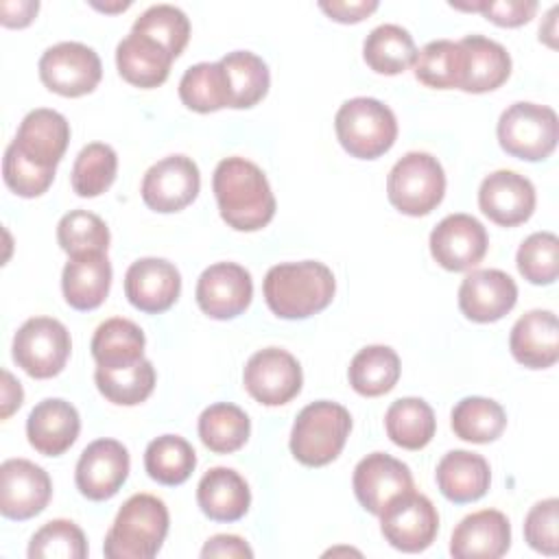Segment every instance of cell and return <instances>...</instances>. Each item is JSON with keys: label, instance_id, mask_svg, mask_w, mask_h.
<instances>
[{"label": "cell", "instance_id": "28", "mask_svg": "<svg viewBox=\"0 0 559 559\" xmlns=\"http://www.w3.org/2000/svg\"><path fill=\"white\" fill-rule=\"evenodd\" d=\"M197 502L214 522H236L251 504L247 480L231 467L207 469L197 485Z\"/></svg>", "mask_w": 559, "mask_h": 559}, {"label": "cell", "instance_id": "14", "mask_svg": "<svg viewBox=\"0 0 559 559\" xmlns=\"http://www.w3.org/2000/svg\"><path fill=\"white\" fill-rule=\"evenodd\" d=\"M489 247L485 225L469 214H450L430 231V255L445 271H469L483 262Z\"/></svg>", "mask_w": 559, "mask_h": 559}, {"label": "cell", "instance_id": "16", "mask_svg": "<svg viewBox=\"0 0 559 559\" xmlns=\"http://www.w3.org/2000/svg\"><path fill=\"white\" fill-rule=\"evenodd\" d=\"M194 297L199 308L210 319H234L242 314L251 304V273L236 262H216L199 275Z\"/></svg>", "mask_w": 559, "mask_h": 559}, {"label": "cell", "instance_id": "2", "mask_svg": "<svg viewBox=\"0 0 559 559\" xmlns=\"http://www.w3.org/2000/svg\"><path fill=\"white\" fill-rule=\"evenodd\" d=\"M264 301L280 319H308L325 310L336 293V280L323 262H282L264 275Z\"/></svg>", "mask_w": 559, "mask_h": 559}, {"label": "cell", "instance_id": "5", "mask_svg": "<svg viewBox=\"0 0 559 559\" xmlns=\"http://www.w3.org/2000/svg\"><path fill=\"white\" fill-rule=\"evenodd\" d=\"M334 129L341 146L358 159L384 155L397 138V120L391 107L369 96L345 100L334 116Z\"/></svg>", "mask_w": 559, "mask_h": 559}, {"label": "cell", "instance_id": "42", "mask_svg": "<svg viewBox=\"0 0 559 559\" xmlns=\"http://www.w3.org/2000/svg\"><path fill=\"white\" fill-rule=\"evenodd\" d=\"M131 31L151 37L173 59H177L190 39V20L173 4H153L135 17Z\"/></svg>", "mask_w": 559, "mask_h": 559}, {"label": "cell", "instance_id": "10", "mask_svg": "<svg viewBox=\"0 0 559 559\" xmlns=\"http://www.w3.org/2000/svg\"><path fill=\"white\" fill-rule=\"evenodd\" d=\"M242 384L255 402L264 406H282L301 391V365L282 347H264L247 360Z\"/></svg>", "mask_w": 559, "mask_h": 559}, {"label": "cell", "instance_id": "7", "mask_svg": "<svg viewBox=\"0 0 559 559\" xmlns=\"http://www.w3.org/2000/svg\"><path fill=\"white\" fill-rule=\"evenodd\" d=\"M496 133L507 155L524 162H542L557 146L559 122L552 107L522 100L500 114Z\"/></svg>", "mask_w": 559, "mask_h": 559}, {"label": "cell", "instance_id": "3", "mask_svg": "<svg viewBox=\"0 0 559 559\" xmlns=\"http://www.w3.org/2000/svg\"><path fill=\"white\" fill-rule=\"evenodd\" d=\"M168 509L151 493H135L120 507L105 535L107 559H153L168 535Z\"/></svg>", "mask_w": 559, "mask_h": 559}, {"label": "cell", "instance_id": "44", "mask_svg": "<svg viewBox=\"0 0 559 559\" xmlns=\"http://www.w3.org/2000/svg\"><path fill=\"white\" fill-rule=\"evenodd\" d=\"M520 275L535 284L548 286L559 275V238L552 231H535L522 240L515 253Z\"/></svg>", "mask_w": 559, "mask_h": 559}, {"label": "cell", "instance_id": "4", "mask_svg": "<svg viewBox=\"0 0 559 559\" xmlns=\"http://www.w3.org/2000/svg\"><path fill=\"white\" fill-rule=\"evenodd\" d=\"M352 430V415L345 406L319 400L304 406L290 430V452L308 467H323L332 463Z\"/></svg>", "mask_w": 559, "mask_h": 559}, {"label": "cell", "instance_id": "50", "mask_svg": "<svg viewBox=\"0 0 559 559\" xmlns=\"http://www.w3.org/2000/svg\"><path fill=\"white\" fill-rule=\"evenodd\" d=\"M201 557H227V559H251L253 550L249 548V544L238 537V535H214L205 542V546L201 548Z\"/></svg>", "mask_w": 559, "mask_h": 559}, {"label": "cell", "instance_id": "9", "mask_svg": "<svg viewBox=\"0 0 559 559\" xmlns=\"http://www.w3.org/2000/svg\"><path fill=\"white\" fill-rule=\"evenodd\" d=\"M41 83L66 98L85 96L96 90L103 76L100 57L81 41H59L39 57Z\"/></svg>", "mask_w": 559, "mask_h": 559}, {"label": "cell", "instance_id": "51", "mask_svg": "<svg viewBox=\"0 0 559 559\" xmlns=\"http://www.w3.org/2000/svg\"><path fill=\"white\" fill-rule=\"evenodd\" d=\"M39 11L37 0H2L0 2V22L7 28H24L28 26Z\"/></svg>", "mask_w": 559, "mask_h": 559}, {"label": "cell", "instance_id": "25", "mask_svg": "<svg viewBox=\"0 0 559 559\" xmlns=\"http://www.w3.org/2000/svg\"><path fill=\"white\" fill-rule=\"evenodd\" d=\"M111 288V262L107 253H81L70 255L61 273V290L70 308L94 310L98 308Z\"/></svg>", "mask_w": 559, "mask_h": 559}, {"label": "cell", "instance_id": "12", "mask_svg": "<svg viewBox=\"0 0 559 559\" xmlns=\"http://www.w3.org/2000/svg\"><path fill=\"white\" fill-rule=\"evenodd\" d=\"M201 188L199 166L186 155H168L155 162L142 179V201L159 214H173L188 207Z\"/></svg>", "mask_w": 559, "mask_h": 559}, {"label": "cell", "instance_id": "13", "mask_svg": "<svg viewBox=\"0 0 559 559\" xmlns=\"http://www.w3.org/2000/svg\"><path fill=\"white\" fill-rule=\"evenodd\" d=\"M52 496V480L41 465L28 459H7L0 465V513L9 520L39 515Z\"/></svg>", "mask_w": 559, "mask_h": 559}, {"label": "cell", "instance_id": "39", "mask_svg": "<svg viewBox=\"0 0 559 559\" xmlns=\"http://www.w3.org/2000/svg\"><path fill=\"white\" fill-rule=\"evenodd\" d=\"M197 467L194 448L179 435H162L146 445L144 469L159 485H181Z\"/></svg>", "mask_w": 559, "mask_h": 559}, {"label": "cell", "instance_id": "52", "mask_svg": "<svg viewBox=\"0 0 559 559\" xmlns=\"http://www.w3.org/2000/svg\"><path fill=\"white\" fill-rule=\"evenodd\" d=\"M22 400H24L22 384L7 369H2V402H0L2 413H0V417L9 419L22 406Z\"/></svg>", "mask_w": 559, "mask_h": 559}, {"label": "cell", "instance_id": "26", "mask_svg": "<svg viewBox=\"0 0 559 559\" xmlns=\"http://www.w3.org/2000/svg\"><path fill=\"white\" fill-rule=\"evenodd\" d=\"M459 46L463 50V92H493L509 79L511 57L502 44L485 35H465Z\"/></svg>", "mask_w": 559, "mask_h": 559}, {"label": "cell", "instance_id": "45", "mask_svg": "<svg viewBox=\"0 0 559 559\" xmlns=\"http://www.w3.org/2000/svg\"><path fill=\"white\" fill-rule=\"evenodd\" d=\"M31 559H83L87 557L85 533L70 520L46 522L28 544Z\"/></svg>", "mask_w": 559, "mask_h": 559}, {"label": "cell", "instance_id": "1", "mask_svg": "<svg viewBox=\"0 0 559 559\" xmlns=\"http://www.w3.org/2000/svg\"><path fill=\"white\" fill-rule=\"evenodd\" d=\"M221 218L236 231H258L275 216V197L262 168L245 157H225L214 168Z\"/></svg>", "mask_w": 559, "mask_h": 559}, {"label": "cell", "instance_id": "30", "mask_svg": "<svg viewBox=\"0 0 559 559\" xmlns=\"http://www.w3.org/2000/svg\"><path fill=\"white\" fill-rule=\"evenodd\" d=\"M384 430L397 448L421 450L437 432L435 411L421 397H400L384 413Z\"/></svg>", "mask_w": 559, "mask_h": 559}, {"label": "cell", "instance_id": "47", "mask_svg": "<svg viewBox=\"0 0 559 559\" xmlns=\"http://www.w3.org/2000/svg\"><path fill=\"white\" fill-rule=\"evenodd\" d=\"M559 500L546 498L531 507L524 520V539L526 544L542 555H557L559 550Z\"/></svg>", "mask_w": 559, "mask_h": 559}, {"label": "cell", "instance_id": "27", "mask_svg": "<svg viewBox=\"0 0 559 559\" xmlns=\"http://www.w3.org/2000/svg\"><path fill=\"white\" fill-rule=\"evenodd\" d=\"M437 487L454 504L483 498L491 483V469L485 456L469 450H450L437 463Z\"/></svg>", "mask_w": 559, "mask_h": 559}, {"label": "cell", "instance_id": "19", "mask_svg": "<svg viewBox=\"0 0 559 559\" xmlns=\"http://www.w3.org/2000/svg\"><path fill=\"white\" fill-rule=\"evenodd\" d=\"M518 301L515 280L500 269H476L459 286V308L476 323H493L509 314Z\"/></svg>", "mask_w": 559, "mask_h": 559}, {"label": "cell", "instance_id": "31", "mask_svg": "<svg viewBox=\"0 0 559 559\" xmlns=\"http://www.w3.org/2000/svg\"><path fill=\"white\" fill-rule=\"evenodd\" d=\"M94 382L107 402L118 406H135L153 393L155 367L146 358L118 367L96 365Z\"/></svg>", "mask_w": 559, "mask_h": 559}, {"label": "cell", "instance_id": "35", "mask_svg": "<svg viewBox=\"0 0 559 559\" xmlns=\"http://www.w3.org/2000/svg\"><path fill=\"white\" fill-rule=\"evenodd\" d=\"M144 332L129 319L114 317L103 321L92 336V356L100 367L129 365L144 358Z\"/></svg>", "mask_w": 559, "mask_h": 559}, {"label": "cell", "instance_id": "32", "mask_svg": "<svg viewBox=\"0 0 559 559\" xmlns=\"http://www.w3.org/2000/svg\"><path fill=\"white\" fill-rule=\"evenodd\" d=\"M400 356L389 345H367L349 362L352 389L365 397L389 393L400 380Z\"/></svg>", "mask_w": 559, "mask_h": 559}, {"label": "cell", "instance_id": "53", "mask_svg": "<svg viewBox=\"0 0 559 559\" xmlns=\"http://www.w3.org/2000/svg\"><path fill=\"white\" fill-rule=\"evenodd\" d=\"M94 9L105 11V13H116V11H124L131 7V2H116V4H100V2H92Z\"/></svg>", "mask_w": 559, "mask_h": 559}, {"label": "cell", "instance_id": "37", "mask_svg": "<svg viewBox=\"0 0 559 559\" xmlns=\"http://www.w3.org/2000/svg\"><path fill=\"white\" fill-rule=\"evenodd\" d=\"M251 432L247 413L229 402L207 406L199 417V437L210 452L229 454L240 450Z\"/></svg>", "mask_w": 559, "mask_h": 559}, {"label": "cell", "instance_id": "38", "mask_svg": "<svg viewBox=\"0 0 559 559\" xmlns=\"http://www.w3.org/2000/svg\"><path fill=\"white\" fill-rule=\"evenodd\" d=\"M179 98L188 109L199 114H212L231 107L229 85L221 61H203L190 66L179 81Z\"/></svg>", "mask_w": 559, "mask_h": 559}, {"label": "cell", "instance_id": "46", "mask_svg": "<svg viewBox=\"0 0 559 559\" xmlns=\"http://www.w3.org/2000/svg\"><path fill=\"white\" fill-rule=\"evenodd\" d=\"M2 179H4L7 188L11 192H15L17 197L35 199L52 186L55 170L33 164L11 142L4 151V157H2Z\"/></svg>", "mask_w": 559, "mask_h": 559}, {"label": "cell", "instance_id": "18", "mask_svg": "<svg viewBox=\"0 0 559 559\" xmlns=\"http://www.w3.org/2000/svg\"><path fill=\"white\" fill-rule=\"evenodd\" d=\"M535 186L515 170L489 173L478 188L480 212L502 227L526 223L535 212Z\"/></svg>", "mask_w": 559, "mask_h": 559}, {"label": "cell", "instance_id": "23", "mask_svg": "<svg viewBox=\"0 0 559 559\" xmlns=\"http://www.w3.org/2000/svg\"><path fill=\"white\" fill-rule=\"evenodd\" d=\"M81 432L79 411L61 400L46 397L28 413L26 437L35 452L44 456H59L72 448Z\"/></svg>", "mask_w": 559, "mask_h": 559}, {"label": "cell", "instance_id": "43", "mask_svg": "<svg viewBox=\"0 0 559 559\" xmlns=\"http://www.w3.org/2000/svg\"><path fill=\"white\" fill-rule=\"evenodd\" d=\"M57 242L68 255L81 253H107L109 227L105 221L85 210H72L61 216L57 225Z\"/></svg>", "mask_w": 559, "mask_h": 559}, {"label": "cell", "instance_id": "49", "mask_svg": "<svg viewBox=\"0 0 559 559\" xmlns=\"http://www.w3.org/2000/svg\"><path fill=\"white\" fill-rule=\"evenodd\" d=\"M319 9L325 11V15L341 24H356L362 22L367 15H371L378 9L376 0H356V2H319Z\"/></svg>", "mask_w": 559, "mask_h": 559}, {"label": "cell", "instance_id": "17", "mask_svg": "<svg viewBox=\"0 0 559 559\" xmlns=\"http://www.w3.org/2000/svg\"><path fill=\"white\" fill-rule=\"evenodd\" d=\"M352 485L356 500L371 515H380L391 500L415 489L408 465L384 452H371L360 459L354 467Z\"/></svg>", "mask_w": 559, "mask_h": 559}, {"label": "cell", "instance_id": "34", "mask_svg": "<svg viewBox=\"0 0 559 559\" xmlns=\"http://www.w3.org/2000/svg\"><path fill=\"white\" fill-rule=\"evenodd\" d=\"M221 66L229 85L231 109H249L266 96L271 74L262 57L251 50H234L221 59Z\"/></svg>", "mask_w": 559, "mask_h": 559}, {"label": "cell", "instance_id": "41", "mask_svg": "<svg viewBox=\"0 0 559 559\" xmlns=\"http://www.w3.org/2000/svg\"><path fill=\"white\" fill-rule=\"evenodd\" d=\"M118 173V155L109 144L92 142L83 146L72 166V190L83 197L92 199L109 190Z\"/></svg>", "mask_w": 559, "mask_h": 559}, {"label": "cell", "instance_id": "8", "mask_svg": "<svg viewBox=\"0 0 559 559\" xmlns=\"http://www.w3.org/2000/svg\"><path fill=\"white\" fill-rule=\"evenodd\" d=\"M13 360L31 378L46 380L63 371L72 341L68 328L52 317L26 319L13 336Z\"/></svg>", "mask_w": 559, "mask_h": 559}, {"label": "cell", "instance_id": "21", "mask_svg": "<svg viewBox=\"0 0 559 559\" xmlns=\"http://www.w3.org/2000/svg\"><path fill=\"white\" fill-rule=\"evenodd\" d=\"M511 546V524L502 511L483 509L465 515L450 537L454 559H498Z\"/></svg>", "mask_w": 559, "mask_h": 559}, {"label": "cell", "instance_id": "48", "mask_svg": "<svg viewBox=\"0 0 559 559\" xmlns=\"http://www.w3.org/2000/svg\"><path fill=\"white\" fill-rule=\"evenodd\" d=\"M452 7L465 9V11H480L489 22L507 28H515L531 22L537 11L535 0H483V2L452 4Z\"/></svg>", "mask_w": 559, "mask_h": 559}, {"label": "cell", "instance_id": "22", "mask_svg": "<svg viewBox=\"0 0 559 559\" xmlns=\"http://www.w3.org/2000/svg\"><path fill=\"white\" fill-rule=\"evenodd\" d=\"M68 142L70 124L66 116L46 107L28 111L22 118L17 135L13 140V144L26 159L50 170H57V164L61 162Z\"/></svg>", "mask_w": 559, "mask_h": 559}, {"label": "cell", "instance_id": "29", "mask_svg": "<svg viewBox=\"0 0 559 559\" xmlns=\"http://www.w3.org/2000/svg\"><path fill=\"white\" fill-rule=\"evenodd\" d=\"M175 59L151 37L129 33L116 46V66L120 76L142 90H153L168 79Z\"/></svg>", "mask_w": 559, "mask_h": 559}, {"label": "cell", "instance_id": "11", "mask_svg": "<svg viewBox=\"0 0 559 559\" xmlns=\"http://www.w3.org/2000/svg\"><path fill=\"white\" fill-rule=\"evenodd\" d=\"M380 531L395 550L421 552L439 533V513L424 493L413 489L384 507L380 513Z\"/></svg>", "mask_w": 559, "mask_h": 559}, {"label": "cell", "instance_id": "15", "mask_svg": "<svg viewBox=\"0 0 559 559\" xmlns=\"http://www.w3.org/2000/svg\"><path fill=\"white\" fill-rule=\"evenodd\" d=\"M129 452L116 439H96L79 456L74 483L81 496L94 502L114 498L129 476Z\"/></svg>", "mask_w": 559, "mask_h": 559}, {"label": "cell", "instance_id": "40", "mask_svg": "<svg viewBox=\"0 0 559 559\" xmlns=\"http://www.w3.org/2000/svg\"><path fill=\"white\" fill-rule=\"evenodd\" d=\"M415 79L435 90H452L463 83V50L459 41L435 39L417 50Z\"/></svg>", "mask_w": 559, "mask_h": 559}, {"label": "cell", "instance_id": "33", "mask_svg": "<svg viewBox=\"0 0 559 559\" xmlns=\"http://www.w3.org/2000/svg\"><path fill=\"white\" fill-rule=\"evenodd\" d=\"M362 59L373 72L393 76L415 63L417 48L406 28L397 24H380L365 37Z\"/></svg>", "mask_w": 559, "mask_h": 559}, {"label": "cell", "instance_id": "36", "mask_svg": "<svg viewBox=\"0 0 559 559\" xmlns=\"http://www.w3.org/2000/svg\"><path fill=\"white\" fill-rule=\"evenodd\" d=\"M450 426L454 435L469 443H491L507 428L504 408L489 397L469 395L456 402L450 415Z\"/></svg>", "mask_w": 559, "mask_h": 559}, {"label": "cell", "instance_id": "24", "mask_svg": "<svg viewBox=\"0 0 559 559\" xmlns=\"http://www.w3.org/2000/svg\"><path fill=\"white\" fill-rule=\"evenodd\" d=\"M513 358L528 369H548L559 358V325L552 310H528L509 334Z\"/></svg>", "mask_w": 559, "mask_h": 559}, {"label": "cell", "instance_id": "6", "mask_svg": "<svg viewBox=\"0 0 559 559\" xmlns=\"http://www.w3.org/2000/svg\"><path fill=\"white\" fill-rule=\"evenodd\" d=\"M445 194V173L439 159L424 151L400 157L386 177V197L406 216L430 214Z\"/></svg>", "mask_w": 559, "mask_h": 559}, {"label": "cell", "instance_id": "20", "mask_svg": "<svg viewBox=\"0 0 559 559\" xmlns=\"http://www.w3.org/2000/svg\"><path fill=\"white\" fill-rule=\"evenodd\" d=\"M181 293L177 266L164 258H140L124 273V295L146 314L166 312Z\"/></svg>", "mask_w": 559, "mask_h": 559}]
</instances>
